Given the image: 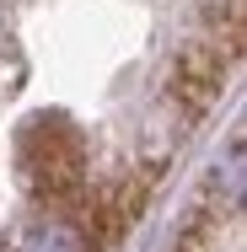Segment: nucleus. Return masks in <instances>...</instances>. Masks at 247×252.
I'll return each mask as SVG.
<instances>
[{
    "label": "nucleus",
    "instance_id": "f257e3e1",
    "mask_svg": "<svg viewBox=\"0 0 247 252\" xmlns=\"http://www.w3.org/2000/svg\"><path fill=\"white\" fill-rule=\"evenodd\" d=\"M22 177H27V199L38 209H75L86 193V140L59 124L38 118L22 129Z\"/></svg>",
    "mask_w": 247,
    "mask_h": 252
},
{
    "label": "nucleus",
    "instance_id": "f03ea898",
    "mask_svg": "<svg viewBox=\"0 0 247 252\" xmlns=\"http://www.w3.org/2000/svg\"><path fill=\"white\" fill-rule=\"evenodd\" d=\"M226 70H231V54L220 49L215 38H194L172 54V70H167V86H161V102L177 107L183 124H199L215 102H220V86H226Z\"/></svg>",
    "mask_w": 247,
    "mask_h": 252
},
{
    "label": "nucleus",
    "instance_id": "7ed1b4c3",
    "mask_svg": "<svg viewBox=\"0 0 247 252\" xmlns=\"http://www.w3.org/2000/svg\"><path fill=\"white\" fill-rule=\"evenodd\" d=\"M27 252H92V242H86L70 220H54V225H43V231L27 242Z\"/></svg>",
    "mask_w": 247,
    "mask_h": 252
}]
</instances>
